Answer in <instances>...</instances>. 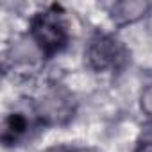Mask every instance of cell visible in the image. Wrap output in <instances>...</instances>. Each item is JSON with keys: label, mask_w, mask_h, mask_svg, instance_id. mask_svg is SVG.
I'll return each mask as SVG.
<instances>
[{"label": "cell", "mask_w": 152, "mask_h": 152, "mask_svg": "<svg viewBox=\"0 0 152 152\" xmlns=\"http://www.w3.org/2000/svg\"><path fill=\"white\" fill-rule=\"evenodd\" d=\"M29 36L41 56L52 57L59 54L66 47L68 38H70L63 9L52 4L45 7L43 11H38L31 18Z\"/></svg>", "instance_id": "cell-1"}, {"label": "cell", "mask_w": 152, "mask_h": 152, "mask_svg": "<svg viewBox=\"0 0 152 152\" xmlns=\"http://www.w3.org/2000/svg\"><path fill=\"white\" fill-rule=\"evenodd\" d=\"M34 111L41 124L61 125V124H66L73 116L75 102H73V97L66 90L59 86H50L36 100Z\"/></svg>", "instance_id": "cell-2"}, {"label": "cell", "mask_w": 152, "mask_h": 152, "mask_svg": "<svg viewBox=\"0 0 152 152\" xmlns=\"http://www.w3.org/2000/svg\"><path fill=\"white\" fill-rule=\"evenodd\" d=\"M84 56L93 72H111L124 64L125 48L116 38L109 34H97L90 39Z\"/></svg>", "instance_id": "cell-3"}, {"label": "cell", "mask_w": 152, "mask_h": 152, "mask_svg": "<svg viewBox=\"0 0 152 152\" xmlns=\"http://www.w3.org/2000/svg\"><path fill=\"white\" fill-rule=\"evenodd\" d=\"M150 6L147 2H118L111 9V18L116 25H129L141 20L148 13Z\"/></svg>", "instance_id": "cell-4"}, {"label": "cell", "mask_w": 152, "mask_h": 152, "mask_svg": "<svg viewBox=\"0 0 152 152\" xmlns=\"http://www.w3.org/2000/svg\"><path fill=\"white\" fill-rule=\"evenodd\" d=\"M29 131V120L23 113H9L2 124V143L11 147L18 143Z\"/></svg>", "instance_id": "cell-5"}, {"label": "cell", "mask_w": 152, "mask_h": 152, "mask_svg": "<svg viewBox=\"0 0 152 152\" xmlns=\"http://www.w3.org/2000/svg\"><path fill=\"white\" fill-rule=\"evenodd\" d=\"M140 107L145 113V116L152 122V84H148L141 95H140Z\"/></svg>", "instance_id": "cell-6"}, {"label": "cell", "mask_w": 152, "mask_h": 152, "mask_svg": "<svg viewBox=\"0 0 152 152\" xmlns=\"http://www.w3.org/2000/svg\"><path fill=\"white\" fill-rule=\"evenodd\" d=\"M132 152H152V141H143L140 140V143L136 145V148Z\"/></svg>", "instance_id": "cell-7"}, {"label": "cell", "mask_w": 152, "mask_h": 152, "mask_svg": "<svg viewBox=\"0 0 152 152\" xmlns=\"http://www.w3.org/2000/svg\"><path fill=\"white\" fill-rule=\"evenodd\" d=\"M141 140L143 141H152V122L145 125V129L141 132Z\"/></svg>", "instance_id": "cell-8"}, {"label": "cell", "mask_w": 152, "mask_h": 152, "mask_svg": "<svg viewBox=\"0 0 152 152\" xmlns=\"http://www.w3.org/2000/svg\"><path fill=\"white\" fill-rule=\"evenodd\" d=\"M70 152H100V150L95 148V147H77V148L70 150Z\"/></svg>", "instance_id": "cell-9"}]
</instances>
